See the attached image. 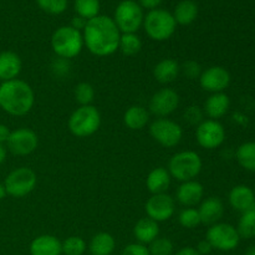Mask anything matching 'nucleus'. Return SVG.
<instances>
[{
    "instance_id": "obj_1",
    "label": "nucleus",
    "mask_w": 255,
    "mask_h": 255,
    "mask_svg": "<svg viewBox=\"0 0 255 255\" xmlns=\"http://www.w3.org/2000/svg\"><path fill=\"white\" fill-rule=\"evenodd\" d=\"M84 45L95 56L105 57L115 54L119 50L121 31L114 19L105 15H99L87 20L84 32Z\"/></svg>"
},
{
    "instance_id": "obj_2",
    "label": "nucleus",
    "mask_w": 255,
    "mask_h": 255,
    "mask_svg": "<svg viewBox=\"0 0 255 255\" xmlns=\"http://www.w3.org/2000/svg\"><path fill=\"white\" fill-rule=\"evenodd\" d=\"M35 95L31 86L22 80L15 79L0 85V110L11 116H25L31 111Z\"/></svg>"
},
{
    "instance_id": "obj_3",
    "label": "nucleus",
    "mask_w": 255,
    "mask_h": 255,
    "mask_svg": "<svg viewBox=\"0 0 255 255\" xmlns=\"http://www.w3.org/2000/svg\"><path fill=\"white\" fill-rule=\"evenodd\" d=\"M51 46L57 57L71 60L84 49V37L81 31L72 26H61L52 34Z\"/></svg>"
},
{
    "instance_id": "obj_4",
    "label": "nucleus",
    "mask_w": 255,
    "mask_h": 255,
    "mask_svg": "<svg viewBox=\"0 0 255 255\" xmlns=\"http://www.w3.org/2000/svg\"><path fill=\"white\" fill-rule=\"evenodd\" d=\"M101 126V115L92 105L80 106L75 110L67 121V127L74 136L79 138L90 137L99 131Z\"/></svg>"
},
{
    "instance_id": "obj_5",
    "label": "nucleus",
    "mask_w": 255,
    "mask_h": 255,
    "mask_svg": "<svg viewBox=\"0 0 255 255\" xmlns=\"http://www.w3.org/2000/svg\"><path fill=\"white\" fill-rule=\"evenodd\" d=\"M168 172L172 178L179 182L193 181L202 171V158L194 151H182L173 154L168 162Z\"/></svg>"
},
{
    "instance_id": "obj_6",
    "label": "nucleus",
    "mask_w": 255,
    "mask_h": 255,
    "mask_svg": "<svg viewBox=\"0 0 255 255\" xmlns=\"http://www.w3.org/2000/svg\"><path fill=\"white\" fill-rule=\"evenodd\" d=\"M143 26L146 34L154 41L168 40L174 34L177 22L173 14L164 9H153L144 16Z\"/></svg>"
},
{
    "instance_id": "obj_7",
    "label": "nucleus",
    "mask_w": 255,
    "mask_h": 255,
    "mask_svg": "<svg viewBox=\"0 0 255 255\" xmlns=\"http://www.w3.org/2000/svg\"><path fill=\"white\" fill-rule=\"evenodd\" d=\"M143 11L134 0H124L115 11L114 21L121 34H134L143 25Z\"/></svg>"
},
{
    "instance_id": "obj_8",
    "label": "nucleus",
    "mask_w": 255,
    "mask_h": 255,
    "mask_svg": "<svg viewBox=\"0 0 255 255\" xmlns=\"http://www.w3.org/2000/svg\"><path fill=\"white\" fill-rule=\"evenodd\" d=\"M36 183V173L31 168L20 167L7 174L4 181V187L7 196H11L14 198H22L34 191Z\"/></svg>"
},
{
    "instance_id": "obj_9",
    "label": "nucleus",
    "mask_w": 255,
    "mask_h": 255,
    "mask_svg": "<svg viewBox=\"0 0 255 255\" xmlns=\"http://www.w3.org/2000/svg\"><path fill=\"white\" fill-rule=\"evenodd\" d=\"M206 239L213 249L222 252L233 251L241 242L238 231L236 227L228 223H216L207 231Z\"/></svg>"
},
{
    "instance_id": "obj_10",
    "label": "nucleus",
    "mask_w": 255,
    "mask_h": 255,
    "mask_svg": "<svg viewBox=\"0 0 255 255\" xmlns=\"http://www.w3.org/2000/svg\"><path fill=\"white\" fill-rule=\"evenodd\" d=\"M152 138L161 146L171 148L177 146L183 137V129L169 119H156L149 126Z\"/></svg>"
},
{
    "instance_id": "obj_11",
    "label": "nucleus",
    "mask_w": 255,
    "mask_h": 255,
    "mask_svg": "<svg viewBox=\"0 0 255 255\" xmlns=\"http://www.w3.org/2000/svg\"><path fill=\"white\" fill-rule=\"evenodd\" d=\"M39 146L37 134L32 129L21 127L11 131L6 141L7 151L14 156H29Z\"/></svg>"
},
{
    "instance_id": "obj_12",
    "label": "nucleus",
    "mask_w": 255,
    "mask_h": 255,
    "mask_svg": "<svg viewBox=\"0 0 255 255\" xmlns=\"http://www.w3.org/2000/svg\"><path fill=\"white\" fill-rule=\"evenodd\" d=\"M196 138L199 146L203 148H218L226 139V129L219 121L206 120L197 126Z\"/></svg>"
},
{
    "instance_id": "obj_13",
    "label": "nucleus",
    "mask_w": 255,
    "mask_h": 255,
    "mask_svg": "<svg viewBox=\"0 0 255 255\" xmlns=\"http://www.w3.org/2000/svg\"><path fill=\"white\" fill-rule=\"evenodd\" d=\"M147 217L153 219L157 223L166 222L173 217L176 212V202L169 194H152L151 198L146 202Z\"/></svg>"
},
{
    "instance_id": "obj_14",
    "label": "nucleus",
    "mask_w": 255,
    "mask_h": 255,
    "mask_svg": "<svg viewBox=\"0 0 255 255\" xmlns=\"http://www.w3.org/2000/svg\"><path fill=\"white\" fill-rule=\"evenodd\" d=\"M179 106V95L172 89H161L151 97L148 109L158 119H166Z\"/></svg>"
},
{
    "instance_id": "obj_15",
    "label": "nucleus",
    "mask_w": 255,
    "mask_h": 255,
    "mask_svg": "<svg viewBox=\"0 0 255 255\" xmlns=\"http://www.w3.org/2000/svg\"><path fill=\"white\" fill-rule=\"evenodd\" d=\"M231 84V74L223 66H211L203 70L199 76V85L204 91L218 94Z\"/></svg>"
},
{
    "instance_id": "obj_16",
    "label": "nucleus",
    "mask_w": 255,
    "mask_h": 255,
    "mask_svg": "<svg viewBox=\"0 0 255 255\" xmlns=\"http://www.w3.org/2000/svg\"><path fill=\"white\" fill-rule=\"evenodd\" d=\"M203 196V186L199 182L194 181V179L193 181L183 182L176 192V198L178 203L187 207V208H193L194 206L201 203Z\"/></svg>"
},
{
    "instance_id": "obj_17",
    "label": "nucleus",
    "mask_w": 255,
    "mask_h": 255,
    "mask_svg": "<svg viewBox=\"0 0 255 255\" xmlns=\"http://www.w3.org/2000/svg\"><path fill=\"white\" fill-rule=\"evenodd\" d=\"M201 223L206 226H213L218 223L224 214L223 202L218 197H208L201 202L198 208Z\"/></svg>"
},
{
    "instance_id": "obj_18",
    "label": "nucleus",
    "mask_w": 255,
    "mask_h": 255,
    "mask_svg": "<svg viewBox=\"0 0 255 255\" xmlns=\"http://www.w3.org/2000/svg\"><path fill=\"white\" fill-rule=\"evenodd\" d=\"M229 203L236 211L244 212L255 209V194L253 189L244 184H239L229 192Z\"/></svg>"
},
{
    "instance_id": "obj_19",
    "label": "nucleus",
    "mask_w": 255,
    "mask_h": 255,
    "mask_svg": "<svg viewBox=\"0 0 255 255\" xmlns=\"http://www.w3.org/2000/svg\"><path fill=\"white\" fill-rule=\"evenodd\" d=\"M22 69L19 55L12 51L0 52V81H10L17 79Z\"/></svg>"
},
{
    "instance_id": "obj_20",
    "label": "nucleus",
    "mask_w": 255,
    "mask_h": 255,
    "mask_svg": "<svg viewBox=\"0 0 255 255\" xmlns=\"http://www.w3.org/2000/svg\"><path fill=\"white\" fill-rule=\"evenodd\" d=\"M30 254L31 255H61L62 247L61 242L54 236L50 234H44L34 241L30 244Z\"/></svg>"
},
{
    "instance_id": "obj_21",
    "label": "nucleus",
    "mask_w": 255,
    "mask_h": 255,
    "mask_svg": "<svg viewBox=\"0 0 255 255\" xmlns=\"http://www.w3.org/2000/svg\"><path fill=\"white\" fill-rule=\"evenodd\" d=\"M172 177L168 169L164 167H157L148 173L146 179L147 189L151 194H162L168 191Z\"/></svg>"
},
{
    "instance_id": "obj_22",
    "label": "nucleus",
    "mask_w": 255,
    "mask_h": 255,
    "mask_svg": "<svg viewBox=\"0 0 255 255\" xmlns=\"http://www.w3.org/2000/svg\"><path fill=\"white\" fill-rule=\"evenodd\" d=\"M229 106H231V100L228 95L224 92H218V94H212L207 99L203 112L209 117V120L218 121V119H222L224 115H227Z\"/></svg>"
},
{
    "instance_id": "obj_23",
    "label": "nucleus",
    "mask_w": 255,
    "mask_h": 255,
    "mask_svg": "<svg viewBox=\"0 0 255 255\" xmlns=\"http://www.w3.org/2000/svg\"><path fill=\"white\" fill-rule=\"evenodd\" d=\"M133 234L139 244H151L156 238H158L159 226L153 219L141 218L133 228Z\"/></svg>"
},
{
    "instance_id": "obj_24",
    "label": "nucleus",
    "mask_w": 255,
    "mask_h": 255,
    "mask_svg": "<svg viewBox=\"0 0 255 255\" xmlns=\"http://www.w3.org/2000/svg\"><path fill=\"white\" fill-rule=\"evenodd\" d=\"M181 66L174 59H163L154 66L153 76L159 84H171L178 77Z\"/></svg>"
},
{
    "instance_id": "obj_25",
    "label": "nucleus",
    "mask_w": 255,
    "mask_h": 255,
    "mask_svg": "<svg viewBox=\"0 0 255 255\" xmlns=\"http://www.w3.org/2000/svg\"><path fill=\"white\" fill-rule=\"evenodd\" d=\"M149 122V112L144 107L133 105L126 110L124 115V124L132 131L143 129Z\"/></svg>"
},
{
    "instance_id": "obj_26",
    "label": "nucleus",
    "mask_w": 255,
    "mask_h": 255,
    "mask_svg": "<svg viewBox=\"0 0 255 255\" xmlns=\"http://www.w3.org/2000/svg\"><path fill=\"white\" fill-rule=\"evenodd\" d=\"M115 247L116 242L114 237L106 232H101L92 237L89 249L91 255H111L114 253Z\"/></svg>"
},
{
    "instance_id": "obj_27",
    "label": "nucleus",
    "mask_w": 255,
    "mask_h": 255,
    "mask_svg": "<svg viewBox=\"0 0 255 255\" xmlns=\"http://www.w3.org/2000/svg\"><path fill=\"white\" fill-rule=\"evenodd\" d=\"M198 15V5L193 0H182L174 9L173 17L177 24L189 25L197 19Z\"/></svg>"
},
{
    "instance_id": "obj_28",
    "label": "nucleus",
    "mask_w": 255,
    "mask_h": 255,
    "mask_svg": "<svg viewBox=\"0 0 255 255\" xmlns=\"http://www.w3.org/2000/svg\"><path fill=\"white\" fill-rule=\"evenodd\" d=\"M237 161L249 172H255V142H246L237 149Z\"/></svg>"
},
{
    "instance_id": "obj_29",
    "label": "nucleus",
    "mask_w": 255,
    "mask_h": 255,
    "mask_svg": "<svg viewBox=\"0 0 255 255\" xmlns=\"http://www.w3.org/2000/svg\"><path fill=\"white\" fill-rule=\"evenodd\" d=\"M119 49L126 56H134L142 49V41L136 34H121Z\"/></svg>"
},
{
    "instance_id": "obj_30",
    "label": "nucleus",
    "mask_w": 255,
    "mask_h": 255,
    "mask_svg": "<svg viewBox=\"0 0 255 255\" xmlns=\"http://www.w3.org/2000/svg\"><path fill=\"white\" fill-rule=\"evenodd\" d=\"M239 237L244 239H251L255 237V209H251L242 214L237 227Z\"/></svg>"
},
{
    "instance_id": "obj_31",
    "label": "nucleus",
    "mask_w": 255,
    "mask_h": 255,
    "mask_svg": "<svg viewBox=\"0 0 255 255\" xmlns=\"http://www.w3.org/2000/svg\"><path fill=\"white\" fill-rule=\"evenodd\" d=\"M75 11L86 20L99 16L100 0H75Z\"/></svg>"
},
{
    "instance_id": "obj_32",
    "label": "nucleus",
    "mask_w": 255,
    "mask_h": 255,
    "mask_svg": "<svg viewBox=\"0 0 255 255\" xmlns=\"http://www.w3.org/2000/svg\"><path fill=\"white\" fill-rule=\"evenodd\" d=\"M75 100L80 106H87L91 105L95 99V89L89 82H80L75 87Z\"/></svg>"
},
{
    "instance_id": "obj_33",
    "label": "nucleus",
    "mask_w": 255,
    "mask_h": 255,
    "mask_svg": "<svg viewBox=\"0 0 255 255\" xmlns=\"http://www.w3.org/2000/svg\"><path fill=\"white\" fill-rule=\"evenodd\" d=\"M65 255H82L86 252V242L81 237H69L61 243Z\"/></svg>"
},
{
    "instance_id": "obj_34",
    "label": "nucleus",
    "mask_w": 255,
    "mask_h": 255,
    "mask_svg": "<svg viewBox=\"0 0 255 255\" xmlns=\"http://www.w3.org/2000/svg\"><path fill=\"white\" fill-rule=\"evenodd\" d=\"M179 224L187 229H193L201 224V218H199L198 209L196 208H184L181 211L178 216Z\"/></svg>"
},
{
    "instance_id": "obj_35",
    "label": "nucleus",
    "mask_w": 255,
    "mask_h": 255,
    "mask_svg": "<svg viewBox=\"0 0 255 255\" xmlns=\"http://www.w3.org/2000/svg\"><path fill=\"white\" fill-rule=\"evenodd\" d=\"M42 11L50 15H59L66 10L67 0H36Z\"/></svg>"
},
{
    "instance_id": "obj_36",
    "label": "nucleus",
    "mask_w": 255,
    "mask_h": 255,
    "mask_svg": "<svg viewBox=\"0 0 255 255\" xmlns=\"http://www.w3.org/2000/svg\"><path fill=\"white\" fill-rule=\"evenodd\" d=\"M149 255H172L173 243L168 238H156L148 247Z\"/></svg>"
},
{
    "instance_id": "obj_37",
    "label": "nucleus",
    "mask_w": 255,
    "mask_h": 255,
    "mask_svg": "<svg viewBox=\"0 0 255 255\" xmlns=\"http://www.w3.org/2000/svg\"><path fill=\"white\" fill-rule=\"evenodd\" d=\"M204 112L202 111L201 107L198 106H189L188 109L184 111V120L188 122L189 125H194V126H198L199 124L204 121L203 120Z\"/></svg>"
},
{
    "instance_id": "obj_38",
    "label": "nucleus",
    "mask_w": 255,
    "mask_h": 255,
    "mask_svg": "<svg viewBox=\"0 0 255 255\" xmlns=\"http://www.w3.org/2000/svg\"><path fill=\"white\" fill-rule=\"evenodd\" d=\"M181 71L183 72V75L186 77H188L189 80L199 79L202 74V67L201 65L198 64L194 60H188V61L184 62L181 67Z\"/></svg>"
},
{
    "instance_id": "obj_39",
    "label": "nucleus",
    "mask_w": 255,
    "mask_h": 255,
    "mask_svg": "<svg viewBox=\"0 0 255 255\" xmlns=\"http://www.w3.org/2000/svg\"><path fill=\"white\" fill-rule=\"evenodd\" d=\"M70 69H71V65H70V60L62 59V57H57L52 61L51 64V70L54 72L55 76L57 77H64L66 75H69Z\"/></svg>"
},
{
    "instance_id": "obj_40",
    "label": "nucleus",
    "mask_w": 255,
    "mask_h": 255,
    "mask_svg": "<svg viewBox=\"0 0 255 255\" xmlns=\"http://www.w3.org/2000/svg\"><path fill=\"white\" fill-rule=\"evenodd\" d=\"M121 255H149L148 248L143 244L139 243H132L128 244L126 248L122 251Z\"/></svg>"
},
{
    "instance_id": "obj_41",
    "label": "nucleus",
    "mask_w": 255,
    "mask_h": 255,
    "mask_svg": "<svg viewBox=\"0 0 255 255\" xmlns=\"http://www.w3.org/2000/svg\"><path fill=\"white\" fill-rule=\"evenodd\" d=\"M212 249L213 248H212V246L209 244V242L207 241V239H204V241L199 242L198 246H197L196 251L198 252L199 255H208V254H211Z\"/></svg>"
},
{
    "instance_id": "obj_42",
    "label": "nucleus",
    "mask_w": 255,
    "mask_h": 255,
    "mask_svg": "<svg viewBox=\"0 0 255 255\" xmlns=\"http://www.w3.org/2000/svg\"><path fill=\"white\" fill-rule=\"evenodd\" d=\"M86 24H87V20L77 15V16H75L74 19H72L71 25H70V26H72V27H74V29H76V30H79V31H81V30L85 29Z\"/></svg>"
},
{
    "instance_id": "obj_43",
    "label": "nucleus",
    "mask_w": 255,
    "mask_h": 255,
    "mask_svg": "<svg viewBox=\"0 0 255 255\" xmlns=\"http://www.w3.org/2000/svg\"><path fill=\"white\" fill-rule=\"evenodd\" d=\"M163 1V0H139V5H141V7H146V9H149V10H153V9H157V7L161 5V2Z\"/></svg>"
},
{
    "instance_id": "obj_44",
    "label": "nucleus",
    "mask_w": 255,
    "mask_h": 255,
    "mask_svg": "<svg viewBox=\"0 0 255 255\" xmlns=\"http://www.w3.org/2000/svg\"><path fill=\"white\" fill-rule=\"evenodd\" d=\"M10 133H11V131L9 129V127H7L6 125L0 124V143H1V144L6 143V141H7V138H9Z\"/></svg>"
},
{
    "instance_id": "obj_45",
    "label": "nucleus",
    "mask_w": 255,
    "mask_h": 255,
    "mask_svg": "<svg viewBox=\"0 0 255 255\" xmlns=\"http://www.w3.org/2000/svg\"><path fill=\"white\" fill-rule=\"evenodd\" d=\"M176 255H199V254L194 248L187 247V248H183V249H181L179 252H177Z\"/></svg>"
},
{
    "instance_id": "obj_46",
    "label": "nucleus",
    "mask_w": 255,
    "mask_h": 255,
    "mask_svg": "<svg viewBox=\"0 0 255 255\" xmlns=\"http://www.w3.org/2000/svg\"><path fill=\"white\" fill-rule=\"evenodd\" d=\"M6 154H7V148L5 144L0 143V166L5 162L6 159Z\"/></svg>"
},
{
    "instance_id": "obj_47",
    "label": "nucleus",
    "mask_w": 255,
    "mask_h": 255,
    "mask_svg": "<svg viewBox=\"0 0 255 255\" xmlns=\"http://www.w3.org/2000/svg\"><path fill=\"white\" fill-rule=\"evenodd\" d=\"M6 196L7 194H6V191H5L4 183H0V201H2Z\"/></svg>"
},
{
    "instance_id": "obj_48",
    "label": "nucleus",
    "mask_w": 255,
    "mask_h": 255,
    "mask_svg": "<svg viewBox=\"0 0 255 255\" xmlns=\"http://www.w3.org/2000/svg\"><path fill=\"white\" fill-rule=\"evenodd\" d=\"M244 255H255V244L249 247V248L247 249L246 254H244Z\"/></svg>"
}]
</instances>
